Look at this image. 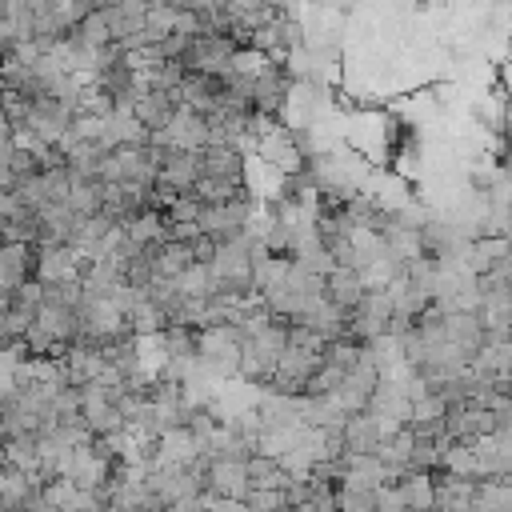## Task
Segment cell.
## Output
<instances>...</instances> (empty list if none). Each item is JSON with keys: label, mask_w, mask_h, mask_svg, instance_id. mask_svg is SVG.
Listing matches in <instances>:
<instances>
[{"label": "cell", "mask_w": 512, "mask_h": 512, "mask_svg": "<svg viewBox=\"0 0 512 512\" xmlns=\"http://www.w3.org/2000/svg\"><path fill=\"white\" fill-rule=\"evenodd\" d=\"M200 172L224 184H248V156L236 144H208L200 148Z\"/></svg>", "instance_id": "obj_1"}, {"label": "cell", "mask_w": 512, "mask_h": 512, "mask_svg": "<svg viewBox=\"0 0 512 512\" xmlns=\"http://www.w3.org/2000/svg\"><path fill=\"white\" fill-rule=\"evenodd\" d=\"M180 112V96L176 92H160V88H148L140 100H136V120L156 136L172 124V116Z\"/></svg>", "instance_id": "obj_2"}, {"label": "cell", "mask_w": 512, "mask_h": 512, "mask_svg": "<svg viewBox=\"0 0 512 512\" xmlns=\"http://www.w3.org/2000/svg\"><path fill=\"white\" fill-rule=\"evenodd\" d=\"M364 292H368L364 272H356V268H332V272H328V300H332L336 308L352 312V308L364 300Z\"/></svg>", "instance_id": "obj_3"}, {"label": "cell", "mask_w": 512, "mask_h": 512, "mask_svg": "<svg viewBox=\"0 0 512 512\" xmlns=\"http://www.w3.org/2000/svg\"><path fill=\"white\" fill-rule=\"evenodd\" d=\"M400 500L408 512H432L436 508V480L428 472H408L400 484H396Z\"/></svg>", "instance_id": "obj_4"}, {"label": "cell", "mask_w": 512, "mask_h": 512, "mask_svg": "<svg viewBox=\"0 0 512 512\" xmlns=\"http://www.w3.org/2000/svg\"><path fill=\"white\" fill-rule=\"evenodd\" d=\"M196 264L192 256V244H180V240H164L156 248V276H168V280H180L188 268Z\"/></svg>", "instance_id": "obj_5"}, {"label": "cell", "mask_w": 512, "mask_h": 512, "mask_svg": "<svg viewBox=\"0 0 512 512\" xmlns=\"http://www.w3.org/2000/svg\"><path fill=\"white\" fill-rule=\"evenodd\" d=\"M192 256H196V264H216V256H220V240H216L212 232H200V236L192 240Z\"/></svg>", "instance_id": "obj_6"}, {"label": "cell", "mask_w": 512, "mask_h": 512, "mask_svg": "<svg viewBox=\"0 0 512 512\" xmlns=\"http://www.w3.org/2000/svg\"><path fill=\"white\" fill-rule=\"evenodd\" d=\"M276 16H300V8H304V0H264Z\"/></svg>", "instance_id": "obj_7"}, {"label": "cell", "mask_w": 512, "mask_h": 512, "mask_svg": "<svg viewBox=\"0 0 512 512\" xmlns=\"http://www.w3.org/2000/svg\"><path fill=\"white\" fill-rule=\"evenodd\" d=\"M436 4H448V0H412L416 12H428V8H436Z\"/></svg>", "instance_id": "obj_8"}, {"label": "cell", "mask_w": 512, "mask_h": 512, "mask_svg": "<svg viewBox=\"0 0 512 512\" xmlns=\"http://www.w3.org/2000/svg\"><path fill=\"white\" fill-rule=\"evenodd\" d=\"M504 56H508V64H512V32H508V40H504Z\"/></svg>", "instance_id": "obj_9"}]
</instances>
